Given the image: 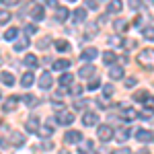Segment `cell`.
<instances>
[{"mask_svg":"<svg viewBox=\"0 0 154 154\" xmlns=\"http://www.w3.org/2000/svg\"><path fill=\"white\" fill-rule=\"evenodd\" d=\"M62 154H68V152H62Z\"/></svg>","mask_w":154,"mask_h":154,"instance_id":"816d5d0a","label":"cell"},{"mask_svg":"<svg viewBox=\"0 0 154 154\" xmlns=\"http://www.w3.org/2000/svg\"><path fill=\"white\" fill-rule=\"evenodd\" d=\"M86 6L95 11V8H97V0H86Z\"/></svg>","mask_w":154,"mask_h":154,"instance_id":"60d3db41","label":"cell"},{"mask_svg":"<svg viewBox=\"0 0 154 154\" xmlns=\"http://www.w3.org/2000/svg\"><path fill=\"white\" fill-rule=\"evenodd\" d=\"M138 154H150V152H148V150H142V152H138Z\"/></svg>","mask_w":154,"mask_h":154,"instance_id":"c3c4849f","label":"cell"},{"mask_svg":"<svg viewBox=\"0 0 154 154\" xmlns=\"http://www.w3.org/2000/svg\"><path fill=\"white\" fill-rule=\"evenodd\" d=\"M12 144H14V146H23V144H25V138H23V134H19V131H14V134H12Z\"/></svg>","mask_w":154,"mask_h":154,"instance_id":"603a6c76","label":"cell"},{"mask_svg":"<svg viewBox=\"0 0 154 154\" xmlns=\"http://www.w3.org/2000/svg\"><path fill=\"white\" fill-rule=\"evenodd\" d=\"M82 91H84V88H82V86H78V84H74V86L70 88V93L74 97H76V95H82Z\"/></svg>","mask_w":154,"mask_h":154,"instance_id":"8d00e7d4","label":"cell"},{"mask_svg":"<svg viewBox=\"0 0 154 154\" xmlns=\"http://www.w3.org/2000/svg\"><path fill=\"white\" fill-rule=\"evenodd\" d=\"M148 97H150V93H148V91H138V93L134 95V99H136V101H146Z\"/></svg>","mask_w":154,"mask_h":154,"instance_id":"4dcf8cb0","label":"cell"},{"mask_svg":"<svg viewBox=\"0 0 154 154\" xmlns=\"http://www.w3.org/2000/svg\"><path fill=\"white\" fill-rule=\"evenodd\" d=\"M113 154H131V152H130V148H119V150H115Z\"/></svg>","mask_w":154,"mask_h":154,"instance_id":"b9f144b4","label":"cell"},{"mask_svg":"<svg viewBox=\"0 0 154 154\" xmlns=\"http://www.w3.org/2000/svg\"><path fill=\"white\" fill-rule=\"evenodd\" d=\"M51 84H54V78H51V74H49V72H43V76L39 78V86H41L43 91H48Z\"/></svg>","mask_w":154,"mask_h":154,"instance_id":"5b68a950","label":"cell"},{"mask_svg":"<svg viewBox=\"0 0 154 154\" xmlns=\"http://www.w3.org/2000/svg\"><path fill=\"white\" fill-rule=\"evenodd\" d=\"M109 76H111V80H121V78H123V68H121V66H111Z\"/></svg>","mask_w":154,"mask_h":154,"instance_id":"52a82bcc","label":"cell"},{"mask_svg":"<svg viewBox=\"0 0 154 154\" xmlns=\"http://www.w3.org/2000/svg\"><path fill=\"white\" fill-rule=\"evenodd\" d=\"M39 134H41V138H49V136L54 134V128H51V125H43Z\"/></svg>","mask_w":154,"mask_h":154,"instance_id":"f546056e","label":"cell"},{"mask_svg":"<svg viewBox=\"0 0 154 154\" xmlns=\"http://www.w3.org/2000/svg\"><path fill=\"white\" fill-rule=\"evenodd\" d=\"M68 2H74V0H68Z\"/></svg>","mask_w":154,"mask_h":154,"instance_id":"f907efd6","label":"cell"},{"mask_svg":"<svg viewBox=\"0 0 154 154\" xmlns=\"http://www.w3.org/2000/svg\"><path fill=\"white\" fill-rule=\"evenodd\" d=\"M101 86V80H99V76H93L91 78V82H88V91H97Z\"/></svg>","mask_w":154,"mask_h":154,"instance_id":"4316f807","label":"cell"},{"mask_svg":"<svg viewBox=\"0 0 154 154\" xmlns=\"http://www.w3.org/2000/svg\"><path fill=\"white\" fill-rule=\"evenodd\" d=\"M35 82V76H33V72H25L23 74V80H21V84H23L25 88H29L31 84Z\"/></svg>","mask_w":154,"mask_h":154,"instance_id":"4fadbf2b","label":"cell"},{"mask_svg":"<svg viewBox=\"0 0 154 154\" xmlns=\"http://www.w3.org/2000/svg\"><path fill=\"white\" fill-rule=\"evenodd\" d=\"M103 88H105V91H103V95H105V97L113 95V84H107V86H103Z\"/></svg>","mask_w":154,"mask_h":154,"instance_id":"f35d334b","label":"cell"},{"mask_svg":"<svg viewBox=\"0 0 154 154\" xmlns=\"http://www.w3.org/2000/svg\"><path fill=\"white\" fill-rule=\"evenodd\" d=\"M23 101H25V103H27L29 107H31V105H35V103H37V99H35L33 95H25V97H23Z\"/></svg>","mask_w":154,"mask_h":154,"instance_id":"d590c367","label":"cell"},{"mask_svg":"<svg viewBox=\"0 0 154 154\" xmlns=\"http://www.w3.org/2000/svg\"><path fill=\"white\" fill-rule=\"evenodd\" d=\"M25 128H27V131H33V134H35V131H39V119H37V117H31L29 121H27V125H25Z\"/></svg>","mask_w":154,"mask_h":154,"instance_id":"2e32d148","label":"cell"},{"mask_svg":"<svg viewBox=\"0 0 154 154\" xmlns=\"http://www.w3.org/2000/svg\"><path fill=\"white\" fill-rule=\"evenodd\" d=\"M134 84H136V78H128V80H125V86H128V88L134 86Z\"/></svg>","mask_w":154,"mask_h":154,"instance_id":"bcb514c9","label":"cell"},{"mask_svg":"<svg viewBox=\"0 0 154 154\" xmlns=\"http://www.w3.org/2000/svg\"><path fill=\"white\" fill-rule=\"evenodd\" d=\"M97 138H99L101 142H109V140L113 138V128H111V125H105V123L99 125V128H97Z\"/></svg>","mask_w":154,"mask_h":154,"instance_id":"6da1fadb","label":"cell"},{"mask_svg":"<svg viewBox=\"0 0 154 154\" xmlns=\"http://www.w3.org/2000/svg\"><path fill=\"white\" fill-rule=\"evenodd\" d=\"M8 21H11V12L8 11H0V25L8 23Z\"/></svg>","mask_w":154,"mask_h":154,"instance_id":"d6a6232c","label":"cell"},{"mask_svg":"<svg viewBox=\"0 0 154 154\" xmlns=\"http://www.w3.org/2000/svg\"><path fill=\"white\" fill-rule=\"evenodd\" d=\"M17 33H19V31H17V27H11V29H6V33H4V39H8V41H11L12 37H17Z\"/></svg>","mask_w":154,"mask_h":154,"instance_id":"1f68e13d","label":"cell"},{"mask_svg":"<svg viewBox=\"0 0 154 154\" xmlns=\"http://www.w3.org/2000/svg\"><path fill=\"white\" fill-rule=\"evenodd\" d=\"M128 136H130V130H128V128H121V130H117V134H115V140H117V142H125Z\"/></svg>","mask_w":154,"mask_h":154,"instance_id":"ac0fdd59","label":"cell"},{"mask_svg":"<svg viewBox=\"0 0 154 154\" xmlns=\"http://www.w3.org/2000/svg\"><path fill=\"white\" fill-rule=\"evenodd\" d=\"M140 64H148V70H152V48L144 49L142 54H140Z\"/></svg>","mask_w":154,"mask_h":154,"instance_id":"3957f363","label":"cell"},{"mask_svg":"<svg viewBox=\"0 0 154 154\" xmlns=\"http://www.w3.org/2000/svg\"><path fill=\"white\" fill-rule=\"evenodd\" d=\"M27 45H29V39H21L14 43V51H23V49H27Z\"/></svg>","mask_w":154,"mask_h":154,"instance_id":"484cf974","label":"cell"},{"mask_svg":"<svg viewBox=\"0 0 154 154\" xmlns=\"http://www.w3.org/2000/svg\"><path fill=\"white\" fill-rule=\"evenodd\" d=\"M31 17H33V21H41V19L45 17V8H43V6H39V4H33Z\"/></svg>","mask_w":154,"mask_h":154,"instance_id":"8992f818","label":"cell"},{"mask_svg":"<svg viewBox=\"0 0 154 154\" xmlns=\"http://www.w3.org/2000/svg\"><path fill=\"white\" fill-rule=\"evenodd\" d=\"M19 0H0V4H4V6H14Z\"/></svg>","mask_w":154,"mask_h":154,"instance_id":"ab89813d","label":"cell"},{"mask_svg":"<svg viewBox=\"0 0 154 154\" xmlns=\"http://www.w3.org/2000/svg\"><path fill=\"white\" fill-rule=\"evenodd\" d=\"M136 138H138L140 142H152V131L138 130V131H136Z\"/></svg>","mask_w":154,"mask_h":154,"instance_id":"9c48e42d","label":"cell"},{"mask_svg":"<svg viewBox=\"0 0 154 154\" xmlns=\"http://www.w3.org/2000/svg\"><path fill=\"white\" fill-rule=\"evenodd\" d=\"M72 121H74V115H72L70 111H60L58 113V123H62V125H70Z\"/></svg>","mask_w":154,"mask_h":154,"instance_id":"277c9868","label":"cell"},{"mask_svg":"<svg viewBox=\"0 0 154 154\" xmlns=\"http://www.w3.org/2000/svg\"><path fill=\"white\" fill-rule=\"evenodd\" d=\"M0 62H2V60H0Z\"/></svg>","mask_w":154,"mask_h":154,"instance_id":"f5cc1de1","label":"cell"},{"mask_svg":"<svg viewBox=\"0 0 154 154\" xmlns=\"http://www.w3.org/2000/svg\"><path fill=\"white\" fill-rule=\"evenodd\" d=\"M0 82L12 86L14 84V74H11V72H0Z\"/></svg>","mask_w":154,"mask_h":154,"instance_id":"7c38bea8","label":"cell"},{"mask_svg":"<svg viewBox=\"0 0 154 154\" xmlns=\"http://www.w3.org/2000/svg\"><path fill=\"white\" fill-rule=\"evenodd\" d=\"M142 17H136V19H134V27H140V25H142Z\"/></svg>","mask_w":154,"mask_h":154,"instance_id":"ee69618b","label":"cell"},{"mask_svg":"<svg viewBox=\"0 0 154 154\" xmlns=\"http://www.w3.org/2000/svg\"><path fill=\"white\" fill-rule=\"evenodd\" d=\"M80 58H82V60H93V58H97V48H86V49H82Z\"/></svg>","mask_w":154,"mask_h":154,"instance_id":"e0dca14e","label":"cell"},{"mask_svg":"<svg viewBox=\"0 0 154 154\" xmlns=\"http://www.w3.org/2000/svg\"><path fill=\"white\" fill-rule=\"evenodd\" d=\"M128 27H130V25H128V21H123V19H117V21H113V29H115L117 33H123Z\"/></svg>","mask_w":154,"mask_h":154,"instance_id":"5bb4252c","label":"cell"},{"mask_svg":"<svg viewBox=\"0 0 154 154\" xmlns=\"http://www.w3.org/2000/svg\"><path fill=\"white\" fill-rule=\"evenodd\" d=\"M37 48H39V49H45V48H48V41H45V39H41V41L37 43Z\"/></svg>","mask_w":154,"mask_h":154,"instance_id":"7bdbcfd3","label":"cell"},{"mask_svg":"<svg viewBox=\"0 0 154 154\" xmlns=\"http://www.w3.org/2000/svg\"><path fill=\"white\" fill-rule=\"evenodd\" d=\"M97 121H99V117H97V113H93V111H88V113H84V117H82V123L84 125H95Z\"/></svg>","mask_w":154,"mask_h":154,"instance_id":"ba28073f","label":"cell"},{"mask_svg":"<svg viewBox=\"0 0 154 154\" xmlns=\"http://www.w3.org/2000/svg\"><path fill=\"white\" fill-rule=\"evenodd\" d=\"M86 154H95V152H86Z\"/></svg>","mask_w":154,"mask_h":154,"instance_id":"681fc988","label":"cell"},{"mask_svg":"<svg viewBox=\"0 0 154 154\" xmlns=\"http://www.w3.org/2000/svg\"><path fill=\"white\" fill-rule=\"evenodd\" d=\"M115 60H117V54L115 51H105L103 54V62L105 64H115Z\"/></svg>","mask_w":154,"mask_h":154,"instance_id":"7402d4cb","label":"cell"},{"mask_svg":"<svg viewBox=\"0 0 154 154\" xmlns=\"http://www.w3.org/2000/svg\"><path fill=\"white\" fill-rule=\"evenodd\" d=\"M64 142L66 144H80L82 142V134H80V131H66V134H64Z\"/></svg>","mask_w":154,"mask_h":154,"instance_id":"7a4b0ae2","label":"cell"},{"mask_svg":"<svg viewBox=\"0 0 154 154\" xmlns=\"http://www.w3.org/2000/svg\"><path fill=\"white\" fill-rule=\"evenodd\" d=\"M68 19V8H58V12H56V21H66Z\"/></svg>","mask_w":154,"mask_h":154,"instance_id":"cb8c5ba5","label":"cell"},{"mask_svg":"<svg viewBox=\"0 0 154 154\" xmlns=\"http://www.w3.org/2000/svg\"><path fill=\"white\" fill-rule=\"evenodd\" d=\"M128 4H130L131 11H138V8L142 6V0H128Z\"/></svg>","mask_w":154,"mask_h":154,"instance_id":"e575fe53","label":"cell"},{"mask_svg":"<svg viewBox=\"0 0 154 154\" xmlns=\"http://www.w3.org/2000/svg\"><path fill=\"white\" fill-rule=\"evenodd\" d=\"M70 82H72V74L66 72V74H62V76H60V84H62V86H68Z\"/></svg>","mask_w":154,"mask_h":154,"instance_id":"83f0119b","label":"cell"},{"mask_svg":"<svg viewBox=\"0 0 154 154\" xmlns=\"http://www.w3.org/2000/svg\"><path fill=\"white\" fill-rule=\"evenodd\" d=\"M144 35L148 37V39H152V35H154V31H152V27H148V31H144Z\"/></svg>","mask_w":154,"mask_h":154,"instance_id":"f6af8a7d","label":"cell"},{"mask_svg":"<svg viewBox=\"0 0 154 154\" xmlns=\"http://www.w3.org/2000/svg\"><path fill=\"white\" fill-rule=\"evenodd\" d=\"M25 33H27V35H33V33H37V27L35 25H27V27H25Z\"/></svg>","mask_w":154,"mask_h":154,"instance_id":"74e56055","label":"cell"},{"mask_svg":"<svg viewBox=\"0 0 154 154\" xmlns=\"http://www.w3.org/2000/svg\"><path fill=\"white\" fill-rule=\"evenodd\" d=\"M17 103H19V97H8L6 103H4V111H12L17 107Z\"/></svg>","mask_w":154,"mask_h":154,"instance_id":"ffe728a7","label":"cell"},{"mask_svg":"<svg viewBox=\"0 0 154 154\" xmlns=\"http://www.w3.org/2000/svg\"><path fill=\"white\" fill-rule=\"evenodd\" d=\"M37 64H39V60H37L35 56H27V58H25V66H29V68H35Z\"/></svg>","mask_w":154,"mask_h":154,"instance_id":"d4e9b609","label":"cell"},{"mask_svg":"<svg viewBox=\"0 0 154 154\" xmlns=\"http://www.w3.org/2000/svg\"><path fill=\"white\" fill-rule=\"evenodd\" d=\"M97 33V25H88V29H86V35H84V39H91V37Z\"/></svg>","mask_w":154,"mask_h":154,"instance_id":"836d02e7","label":"cell"},{"mask_svg":"<svg viewBox=\"0 0 154 154\" xmlns=\"http://www.w3.org/2000/svg\"><path fill=\"white\" fill-rule=\"evenodd\" d=\"M121 115H123L125 119H136V117H138V113H136L134 109H123V111H121Z\"/></svg>","mask_w":154,"mask_h":154,"instance_id":"f1b7e54d","label":"cell"},{"mask_svg":"<svg viewBox=\"0 0 154 154\" xmlns=\"http://www.w3.org/2000/svg\"><path fill=\"white\" fill-rule=\"evenodd\" d=\"M48 4H49V6H54V8H56V6H58V0H48Z\"/></svg>","mask_w":154,"mask_h":154,"instance_id":"7dc6e473","label":"cell"},{"mask_svg":"<svg viewBox=\"0 0 154 154\" xmlns=\"http://www.w3.org/2000/svg\"><path fill=\"white\" fill-rule=\"evenodd\" d=\"M95 68H93V66H82V68H80V78H93V76H95Z\"/></svg>","mask_w":154,"mask_h":154,"instance_id":"9a60e30c","label":"cell"},{"mask_svg":"<svg viewBox=\"0 0 154 154\" xmlns=\"http://www.w3.org/2000/svg\"><path fill=\"white\" fill-rule=\"evenodd\" d=\"M121 8H123V6H121V0H111L109 6H107L109 12H121Z\"/></svg>","mask_w":154,"mask_h":154,"instance_id":"d6986e66","label":"cell"},{"mask_svg":"<svg viewBox=\"0 0 154 154\" xmlns=\"http://www.w3.org/2000/svg\"><path fill=\"white\" fill-rule=\"evenodd\" d=\"M56 49H58V51H68V49H70V43H68L66 39H56Z\"/></svg>","mask_w":154,"mask_h":154,"instance_id":"44dd1931","label":"cell"},{"mask_svg":"<svg viewBox=\"0 0 154 154\" xmlns=\"http://www.w3.org/2000/svg\"><path fill=\"white\" fill-rule=\"evenodd\" d=\"M84 19H86V11H84V8H76L74 14H72V21L78 25V23H82Z\"/></svg>","mask_w":154,"mask_h":154,"instance_id":"30bf717a","label":"cell"},{"mask_svg":"<svg viewBox=\"0 0 154 154\" xmlns=\"http://www.w3.org/2000/svg\"><path fill=\"white\" fill-rule=\"evenodd\" d=\"M66 68H70V60H56L54 62V70H58V72H62V70H66Z\"/></svg>","mask_w":154,"mask_h":154,"instance_id":"8fae6325","label":"cell"}]
</instances>
